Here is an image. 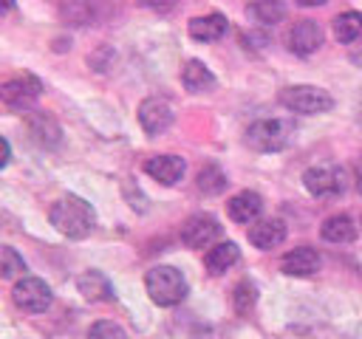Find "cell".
I'll use <instances>...</instances> for the list:
<instances>
[{"instance_id":"cell-1","label":"cell","mask_w":362,"mask_h":339,"mask_svg":"<svg viewBox=\"0 0 362 339\" xmlns=\"http://www.w3.org/2000/svg\"><path fill=\"white\" fill-rule=\"evenodd\" d=\"M48 220H51V226L59 234H65L71 240H82V237H88L93 232L96 212H93V206L85 198H79V195H62L48 209Z\"/></svg>"},{"instance_id":"cell-2","label":"cell","mask_w":362,"mask_h":339,"mask_svg":"<svg viewBox=\"0 0 362 339\" xmlns=\"http://www.w3.org/2000/svg\"><path fill=\"white\" fill-rule=\"evenodd\" d=\"M144 288L150 299L161 308H173L187 297V280L175 266H156L144 274Z\"/></svg>"},{"instance_id":"cell-3","label":"cell","mask_w":362,"mask_h":339,"mask_svg":"<svg viewBox=\"0 0 362 339\" xmlns=\"http://www.w3.org/2000/svg\"><path fill=\"white\" fill-rule=\"evenodd\" d=\"M280 105L294 113H325L334 107V99L317 85H288L280 90Z\"/></svg>"},{"instance_id":"cell-4","label":"cell","mask_w":362,"mask_h":339,"mask_svg":"<svg viewBox=\"0 0 362 339\" xmlns=\"http://www.w3.org/2000/svg\"><path fill=\"white\" fill-rule=\"evenodd\" d=\"M291 138V124L283 119H260L246 130V144L257 153H277L288 144Z\"/></svg>"},{"instance_id":"cell-5","label":"cell","mask_w":362,"mask_h":339,"mask_svg":"<svg viewBox=\"0 0 362 339\" xmlns=\"http://www.w3.org/2000/svg\"><path fill=\"white\" fill-rule=\"evenodd\" d=\"M11 299H14V305H17L20 311L42 314V311L51 305V288H48V282H45V280L23 274V277L14 282Z\"/></svg>"},{"instance_id":"cell-6","label":"cell","mask_w":362,"mask_h":339,"mask_svg":"<svg viewBox=\"0 0 362 339\" xmlns=\"http://www.w3.org/2000/svg\"><path fill=\"white\" fill-rule=\"evenodd\" d=\"M40 90H42L40 79L31 73H23V76H14L0 85V102L11 110H28L40 99Z\"/></svg>"},{"instance_id":"cell-7","label":"cell","mask_w":362,"mask_h":339,"mask_svg":"<svg viewBox=\"0 0 362 339\" xmlns=\"http://www.w3.org/2000/svg\"><path fill=\"white\" fill-rule=\"evenodd\" d=\"M218 234H221V226L206 212H198V215L187 218L184 226H181V243L187 249H206L218 240Z\"/></svg>"},{"instance_id":"cell-8","label":"cell","mask_w":362,"mask_h":339,"mask_svg":"<svg viewBox=\"0 0 362 339\" xmlns=\"http://www.w3.org/2000/svg\"><path fill=\"white\" fill-rule=\"evenodd\" d=\"M139 124L144 133L150 136H158L164 133L170 124H173V107L167 99L161 96H147L141 105H139Z\"/></svg>"},{"instance_id":"cell-9","label":"cell","mask_w":362,"mask_h":339,"mask_svg":"<svg viewBox=\"0 0 362 339\" xmlns=\"http://www.w3.org/2000/svg\"><path fill=\"white\" fill-rule=\"evenodd\" d=\"M303 184L311 195L325 198V195H337L345 186V175L337 167H311L303 172Z\"/></svg>"},{"instance_id":"cell-10","label":"cell","mask_w":362,"mask_h":339,"mask_svg":"<svg viewBox=\"0 0 362 339\" xmlns=\"http://www.w3.org/2000/svg\"><path fill=\"white\" fill-rule=\"evenodd\" d=\"M322 45V28L314 20H297L288 31V48L297 56H308Z\"/></svg>"},{"instance_id":"cell-11","label":"cell","mask_w":362,"mask_h":339,"mask_svg":"<svg viewBox=\"0 0 362 339\" xmlns=\"http://www.w3.org/2000/svg\"><path fill=\"white\" fill-rule=\"evenodd\" d=\"M184 170H187V164H184V158H178V155H153V158L144 161V172H147L153 181L164 184V186L178 184L181 175H184Z\"/></svg>"},{"instance_id":"cell-12","label":"cell","mask_w":362,"mask_h":339,"mask_svg":"<svg viewBox=\"0 0 362 339\" xmlns=\"http://www.w3.org/2000/svg\"><path fill=\"white\" fill-rule=\"evenodd\" d=\"M25 130H28L31 141L40 144V147H57L59 138H62V130H59L57 119L48 116V113H28L25 116Z\"/></svg>"},{"instance_id":"cell-13","label":"cell","mask_w":362,"mask_h":339,"mask_svg":"<svg viewBox=\"0 0 362 339\" xmlns=\"http://www.w3.org/2000/svg\"><path fill=\"white\" fill-rule=\"evenodd\" d=\"M283 240H286V223H283L280 218L255 220V223L249 226V243H252L255 249H263V251H269V249L280 246Z\"/></svg>"},{"instance_id":"cell-14","label":"cell","mask_w":362,"mask_h":339,"mask_svg":"<svg viewBox=\"0 0 362 339\" xmlns=\"http://www.w3.org/2000/svg\"><path fill=\"white\" fill-rule=\"evenodd\" d=\"M260 212H263V201L252 189H243V192H238L226 201V215L235 223H255L260 218Z\"/></svg>"},{"instance_id":"cell-15","label":"cell","mask_w":362,"mask_h":339,"mask_svg":"<svg viewBox=\"0 0 362 339\" xmlns=\"http://www.w3.org/2000/svg\"><path fill=\"white\" fill-rule=\"evenodd\" d=\"M280 268L288 277H311L314 271H320V254L311 246H297L283 257Z\"/></svg>"},{"instance_id":"cell-16","label":"cell","mask_w":362,"mask_h":339,"mask_svg":"<svg viewBox=\"0 0 362 339\" xmlns=\"http://www.w3.org/2000/svg\"><path fill=\"white\" fill-rule=\"evenodd\" d=\"M226 17L223 14H204V17H192L189 20V37L192 40H198V42H215V40H221L223 34H226Z\"/></svg>"},{"instance_id":"cell-17","label":"cell","mask_w":362,"mask_h":339,"mask_svg":"<svg viewBox=\"0 0 362 339\" xmlns=\"http://www.w3.org/2000/svg\"><path fill=\"white\" fill-rule=\"evenodd\" d=\"M76 288H79V294L85 297V299H90V302H110L113 299V285H110V280L102 274V271H85V274H79V280H76Z\"/></svg>"},{"instance_id":"cell-18","label":"cell","mask_w":362,"mask_h":339,"mask_svg":"<svg viewBox=\"0 0 362 339\" xmlns=\"http://www.w3.org/2000/svg\"><path fill=\"white\" fill-rule=\"evenodd\" d=\"M238 257H240V249H238L232 240H223V243H215V246L206 251L204 266H206L209 274H223L226 268H232V266L238 263Z\"/></svg>"},{"instance_id":"cell-19","label":"cell","mask_w":362,"mask_h":339,"mask_svg":"<svg viewBox=\"0 0 362 339\" xmlns=\"http://www.w3.org/2000/svg\"><path fill=\"white\" fill-rule=\"evenodd\" d=\"M181 82H184V88L189 93H204L209 88H215V76H212V71L201 59H189L181 68Z\"/></svg>"},{"instance_id":"cell-20","label":"cell","mask_w":362,"mask_h":339,"mask_svg":"<svg viewBox=\"0 0 362 339\" xmlns=\"http://www.w3.org/2000/svg\"><path fill=\"white\" fill-rule=\"evenodd\" d=\"M320 237L325 243H351L356 237V226L348 215H331L320 226Z\"/></svg>"},{"instance_id":"cell-21","label":"cell","mask_w":362,"mask_h":339,"mask_svg":"<svg viewBox=\"0 0 362 339\" xmlns=\"http://www.w3.org/2000/svg\"><path fill=\"white\" fill-rule=\"evenodd\" d=\"M246 14L257 25H274L286 17V3L283 0H252L246 6Z\"/></svg>"},{"instance_id":"cell-22","label":"cell","mask_w":362,"mask_h":339,"mask_svg":"<svg viewBox=\"0 0 362 339\" xmlns=\"http://www.w3.org/2000/svg\"><path fill=\"white\" fill-rule=\"evenodd\" d=\"M334 37L339 42H356L362 37V11H342L334 17Z\"/></svg>"},{"instance_id":"cell-23","label":"cell","mask_w":362,"mask_h":339,"mask_svg":"<svg viewBox=\"0 0 362 339\" xmlns=\"http://www.w3.org/2000/svg\"><path fill=\"white\" fill-rule=\"evenodd\" d=\"M198 189L204 195H218L226 189V175L215 167V164H206L201 172H198Z\"/></svg>"},{"instance_id":"cell-24","label":"cell","mask_w":362,"mask_h":339,"mask_svg":"<svg viewBox=\"0 0 362 339\" xmlns=\"http://www.w3.org/2000/svg\"><path fill=\"white\" fill-rule=\"evenodd\" d=\"M23 271H25V260L17 254V249H11V246H0V280L20 277Z\"/></svg>"},{"instance_id":"cell-25","label":"cell","mask_w":362,"mask_h":339,"mask_svg":"<svg viewBox=\"0 0 362 339\" xmlns=\"http://www.w3.org/2000/svg\"><path fill=\"white\" fill-rule=\"evenodd\" d=\"M255 302H257V288H255V282L240 280V282L235 285V294H232L235 311H238V314H249V311L255 308Z\"/></svg>"},{"instance_id":"cell-26","label":"cell","mask_w":362,"mask_h":339,"mask_svg":"<svg viewBox=\"0 0 362 339\" xmlns=\"http://www.w3.org/2000/svg\"><path fill=\"white\" fill-rule=\"evenodd\" d=\"M88 339H127V333H124L122 325H116V322H110V319H99V322L90 325Z\"/></svg>"},{"instance_id":"cell-27","label":"cell","mask_w":362,"mask_h":339,"mask_svg":"<svg viewBox=\"0 0 362 339\" xmlns=\"http://www.w3.org/2000/svg\"><path fill=\"white\" fill-rule=\"evenodd\" d=\"M62 17H68L74 25H85V23L93 20V11H90L88 3H68V6L62 8Z\"/></svg>"},{"instance_id":"cell-28","label":"cell","mask_w":362,"mask_h":339,"mask_svg":"<svg viewBox=\"0 0 362 339\" xmlns=\"http://www.w3.org/2000/svg\"><path fill=\"white\" fill-rule=\"evenodd\" d=\"M139 6L153 8V11H170L175 6V0H139Z\"/></svg>"},{"instance_id":"cell-29","label":"cell","mask_w":362,"mask_h":339,"mask_svg":"<svg viewBox=\"0 0 362 339\" xmlns=\"http://www.w3.org/2000/svg\"><path fill=\"white\" fill-rule=\"evenodd\" d=\"M8 158H11V147H8V141L0 136V170L8 164Z\"/></svg>"},{"instance_id":"cell-30","label":"cell","mask_w":362,"mask_h":339,"mask_svg":"<svg viewBox=\"0 0 362 339\" xmlns=\"http://www.w3.org/2000/svg\"><path fill=\"white\" fill-rule=\"evenodd\" d=\"M328 0H297V6H322Z\"/></svg>"},{"instance_id":"cell-31","label":"cell","mask_w":362,"mask_h":339,"mask_svg":"<svg viewBox=\"0 0 362 339\" xmlns=\"http://www.w3.org/2000/svg\"><path fill=\"white\" fill-rule=\"evenodd\" d=\"M11 3H14V0H0V17H3V14L11 8Z\"/></svg>"}]
</instances>
